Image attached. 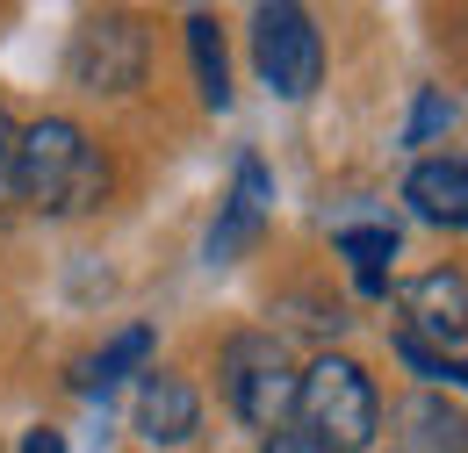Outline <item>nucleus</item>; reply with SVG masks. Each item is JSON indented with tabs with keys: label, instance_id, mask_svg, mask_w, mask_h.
Segmentation results:
<instances>
[{
	"label": "nucleus",
	"instance_id": "13",
	"mask_svg": "<svg viewBox=\"0 0 468 453\" xmlns=\"http://www.w3.org/2000/svg\"><path fill=\"white\" fill-rule=\"evenodd\" d=\"M404 425H410V447L418 453H468V410L440 403L432 389L404 403Z\"/></svg>",
	"mask_w": 468,
	"mask_h": 453
},
{
	"label": "nucleus",
	"instance_id": "7",
	"mask_svg": "<svg viewBox=\"0 0 468 453\" xmlns=\"http://www.w3.org/2000/svg\"><path fill=\"white\" fill-rule=\"evenodd\" d=\"M202 432V396L174 367H144L137 374V439L144 447H187Z\"/></svg>",
	"mask_w": 468,
	"mask_h": 453
},
{
	"label": "nucleus",
	"instance_id": "11",
	"mask_svg": "<svg viewBox=\"0 0 468 453\" xmlns=\"http://www.w3.org/2000/svg\"><path fill=\"white\" fill-rule=\"evenodd\" d=\"M144 360H152V324H130V332H116L94 360H80V389H87V396H109L122 374H144Z\"/></svg>",
	"mask_w": 468,
	"mask_h": 453
},
{
	"label": "nucleus",
	"instance_id": "3",
	"mask_svg": "<svg viewBox=\"0 0 468 453\" xmlns=\"http://www.w3.org/2000/svg\"><path fill=\"white\" fill-rule=\"evenodd\" d=\"M217 382H224V403L252 432H282L295 417V367L274 332H231L224 360H217Z\"/></svg>",
	"mask_w": 468,
	"mask_h": 453
},
{
	"label": "nucleus",
	"instance_id": "4",
	"mask_svg": "<svg viewBox=\"0 0 468 453\" xmlns=\"http://www.w3.org/2000/svg\"><path fill=\"white\" fill-rule=\"evenodd\" d=\"M144 65H152V37H144V22L137 15H87L80 29H72V58H65V72H72V87H87V94H137L144 87Z\"/></svg>",
	"mask_w": 468,
	"mask_h": 453
},
{
	"label": "nucleus",
	"instance_id": "10",
	"mask_svg": "<svg viewBox=\"0 0 468 453\" xmlns=\"http://www.w3.org/2000/svg\"><path fill=\"white\" fill-rule=\"evenodd\" d=\"M332 245L346 252L360 295H389V259H397V230H389V224H346Z\"/></svg>",
	"mask_w": 468,
	"mask_h": 453
},
{
	"label": "nucleus",
	"instance_id": "5",
	"mask_svg": "<svg viewBox=\"0 0 468 453\" xmlns=\"http://www.w3.org/2000/svg\"><path fill=\"white\" fill-rule=\"evenodd\" d=\"M252 65L282 101H310L317 79H324V37H317L310 7H295V0L260 7L252 15Z\"/></svg>",
	"mask_w": 468,
	"mask_h": 453
},
{
	"label": "nucleus",
	"instance_id": "8",
	"mask_svg": "<svg viewBox=\"0 0 468 453\" xmlns=\"http://www.w3.org/2000/svg\"><path fill=\"white\" fill-rule=\"evenodd\" d=\"M267 209H274V173L245 152L238 173H231V195H224V216H217V230H209V259H217V267L238 259V252L267 230Z\"/></svg>",
	"mask_w": 468,
	"mask_h": 453
},
{
	"label": "nucleus",
	"instance_id": "15",
	"mask_svg": "<svg viewBox=\"0 0 468 453\" xmlns=\"http://www.w3.org/2000/svg\"><path fill=\"white\" fill-rule=\"evenodd\" d=\"M7 202H15V122L0 109V216H7Z\"/></svg>",
	"mask_w": 468,
	"mask_h": 453
},
{
	"label": "nucleus",
	"instance_id": "2",
	"mask_svg": "<svg viewBox=\"0 0 468 453\" xmlns=\"http://www.w3.org/2000/svg\"><path fill=\"white\" fill-rule=\"evenodd\" d=\"M295 410H303V432L332 453H367L382 432V396H375L367 367L346 353H317L295 374Z\"/></svg>",
	"mask_w": 468,
	"mask_h": 453
},
{
	"label": "nucleus",
	"instance_id": "12",
	"mask_svg": "<svg viewBox=\"0 0 468 453\" xmlns=\"http://www.w3.org/2000/svg\"><path fill=\"white\" fill-rule=\"evenodd\" d=\"M187 51H195V87H202V109H231V58H224V29L217 15H187Z\"/></svg>",
	"mask_w": 468,
	"mask_h": 453
},
{
	"label": "nucleus",
	"instance_id": "1",
	"mask_svg": "<svg viewBox=\"0 0 468 453\" xmlns=\"http://www.w3.org/2000/svg\"><path fill=\"white\" fill-rule=\"evenodd\" d=\"M15 202L37 216H87L109 202V152L72 122L44 115L15 130Z\"/></svg>",
	"mask_w": 468,
	"mask_h": 453
},
{
	"label": "nucleus",
	"instance_id": "9",
	"mask_svg": "<svg viewBox=\"0 0 468 453\" xmlns=\"http://www.w3.org/2000/svg\"><path fill=\"white\" fill-rule=\"evenodd\" d=\"M404 202L440 230H468V159H418L404 180Z\"/></svg>",
	"mask_w": 468,
	"mask_h": 453
},
{
	"label": "nucleus",
	"instance_id": "17",
	"mask_svg": "<svg viewBox=\"0 0 468 453\" xmlns=\"http://www.w3.org/2000/svg\"><path fill=\"white\" fill-rule=\"evenodd\" d=\"M22 453H65V432H51V425H29V432H22Z\"/></svg>",
	"mask_w": 468,
	"mask_h": 453
},
{
	"label": "nucleus",
	"instance_id": "16",
	"mask_svg": "<svg viewBox=\"0 0 468 453\" xmlns=\"http://www.w3.org/2000/svg\"><path fill=\"white\" fill-rule=\"evenodd\" d=\"M267 453H332V447H317L303 425H282V432H267Z\"/></svg>",
	"mask_w": 468,
	"mask_h": 453
},
{
	"label": "nucleus",
	"instance_id": "6",
	"mask_svg": "<svg viewBox=\"0 0 468 453\" xmlns=\"http://www.w3.org/2000/svg\"><path fill=\"white\" fill-rule=\"evenodd\" d=\"M397 310H404V332L432 353L447 345H468V274L462 267H432L418 281L397 288Z\"/></svg>",
	"mask_w": 468,
	"mask_h": 453
},
{
	"label": "nucleus",
	"instance_id": "14",
	"mask_svg": "<svg viewBox=\"0 0 468 453\" xmlns=\"http://www.w3.org/2000/svg\"><path fill=\"white\" fill-rule=\"evenodd\" d=\"M454 115H462V109H454L440 87H425V94H418V109H410V122H404V144H410V152H425L440 130H454Z\"/></svg>",
	"mask_w": 468,
	"mask_h": 453
}]
</instances>
